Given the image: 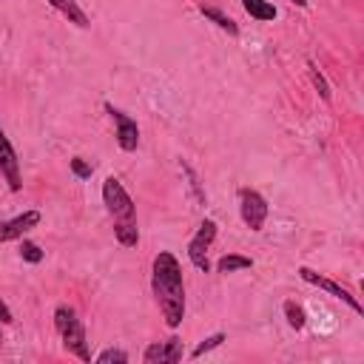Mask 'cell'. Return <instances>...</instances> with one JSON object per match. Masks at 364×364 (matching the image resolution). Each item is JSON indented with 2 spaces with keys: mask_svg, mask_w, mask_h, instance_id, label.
<instances>
[{
  "mask_svg": "<svg viewBox=\"0 0 364 364\" xmlns=\"http://www.w3.org/2000/svg\"><path fill=\"white\" fill-rule=\"evenodd\" d=\"M154 296L163 311V319L168 327H179L185 319V282H182V270L174 254L160 251L154 256Z\"/></svg>",
  "mask_w": 364,
  "mask_h": 364,
  "instance_id": "cell-1",
  "label": "cell"
},
{
  "mask_svg": "<svg viewBox=\"0 0 364 364\" xmlns=\"http://www.w3.org/2000/svg\"><path fill=\"white\" fill-rule=\"evenodd\" d=\"M20 256H23L26 262H32V265L43 262V251L35 245V242H23V245H20Z\"/></svg>",
  "mask_w": 364,
  "mask_h": 364,
  "instance_id": "cell-17",
  "label": "cell"
},
{
  "mask_svg": "<svg viewBox=\"0 0 364 364\" xmlns=\"http://www.w3.org/2000/svg\"><path fill=\"white\" fill-rule=\"evenodd\" d=\"M72 171H74V176H80V179H88L91 174H94V168H91L85 160H80V157L72 160Z\"/></svg>",
  "mask_w": 364,
  "mask_h": 364,
  "instance_id": "cell-21",
  "label": "cell"
},
{
  "mask_svg": "<svg viewBox=\"0 0 364 364\" xmlns=\"http://www.w3.org/2000/svg\"><path fill=\"white\" fill-rule=\"evenodd\" d=\"M40 225V210H26V214L15 217V220H6L0 222V242H12V239H20L23 233H28L32 228Z\"/></svg>",
  "mask_w": 364,
  "mask_h": 364,
  "instance_id": "cell-9",
  "label": "cell"
},
{
  "mask_svg": "<svg viewBox=\"0 0 364 364\" xmlns=\"http://www.w3.org/2000/svg\"><path fill=\"white\" fill-rule=\"evenodd\" d=\"M239 214H242V222H245L251 231H262L265 220H267V202L259 191L254 188H242L239 191Z\"/></svg>",
  "mask_w": 364,
  "mask_h": 364,
  "instance_id": "cell-4",
  "label": "cell"
},
{
  "mask_svg": "<svg viewBox=\"0 0 364 364\" xmlns=\"http://www.w3.org/2000/svg\"><path fill=\"white\" fill-rule=\"evenodd\" d=\"M0 322H3V324L15 322V319H12V311L6 308V301H3V299H0Z\"/></svg>",
  "mask_w": 364,
  "mask_h": 364,
  "instance_id": "cell-22",
  "label": "cell"
},
{
  "mask_svg": "<svg viewBox=\"0 0 364 364\" xmlns=\"http://www.w3.org/2000/svg\"><path fill=\"white\" fill-rule=\"evenodd\" d=\"M285 316H288V324L290 327H296V330H301L308 324V319H305V311H301L296 301H285Z\"/></svg>",
  "mask_w": 364,
  "mask_h": 364,
  "instance_id": "cell-14",
  "label": "cell"
},
{
  "mask_svg": "<svg viewBox=\"0 0 364 364\" xmlns=\"http://www.w3.org/2000/svg\"><path fill=\"white\" fill-rule=\"evenodd\" d=\"M217 239V222L214 220H205L197 231V236L188 242V259L194 262V267H199L202 273L210 270V262H208V248L214 245Z\"/></svg>",
  "mask_w": 364,
  "mask_h": 364,
  "instance_id": "cell-5",
  "label": "cell"
},
{
  "mask_svg": "<svg viewBox=\"0 0 364 364\" xmlns=\"http://www.w3.org/2000/svg\"><path fill=\"white\" fill-rule=\"evenodd\" d=\"M308 69H311V80H313V85L319 88V94H322V100H330V85H327V80L322 77V72H319V69H316L313 63H311Z\"/></svg>",
  "mask_w": 364,
  "mask_h": 364,
  "instance_id": "cell-18",
  "label": "cell"
},
{
  "mask_svg": "<svg viewBox=\"0 0 364 364\" xmlns=\"http://www.w3.org/2000/svg\"><path fill=\"white\" fill-rule=\"evenodd\" d=\"M182 358V342L179 339H168L165 342V364H174Z\"/></svg>",
  "mask_w": 364,
  "mask_h": 364,
  "instance_id": "cell-20",
  "label": "cell"
},
{
  "mask_svg": "<svg viewBox=\"0 0 364 364\" xmlns=\"http://www.w3.org/2000/svg\"><path fill=\"white\" fill-rule=\"evenodd\" d=\"M242 6H245V12H248L254 20H262V23H267V20L276 17V6H273L270 0H242Z\"/></svg>",
  "mask_w": 364,
  "mask_h": 364,
  "instance_id": "cell-11",
  "label": "cell"
},
{
  "mask_svg": "<svg viewBox=\"0 0 364 364\" xmlns=\"http://www.w3.org/2000/svg\"><path fill=\"white\" fill-rule=\"evenodd\" d=\"M0 174L6 176L12 191H20V163H17V154L3 131H0Z\"/></svg>",
  "mask_w": 364,
  "mask_h": 364,
  "instance_id": "cell-8",
  "label": "cell"
},
{
  "mask_svg": "<svg viewBox=\"0 0 364 364\" xmlns=\"http://www.w3.org/2000/svg\"><path fill=\"white\" fill-rule=\"evenodd\" d=\"M222 342H225V333H214V336H208L205 342H199V345L194 347V353H191V356H194V358H199V356H205L208 350H214V347H220Z\"/></svg>",
  "mask_w": 364,
  "mask_h": 364,
  "instance_id": "cell-15",
  "label": "cell"
},
{
  "mask_svg": "<svg viewBox=\"0 0 364 364\" xmlns=\"http://www.w3.org/2000/svg\"><path fill=\"white\" fill-rule=\"evenodd\" d=\"M251 265H254V262H251L248 256H233V254H231V256H222V259L217 262V270H220V273H231V270H248Z\"/></svg>",
  "mask_w": 364,
  "mask_h": 364,
  "instance_id": "cell-13",
  "label": "cell"
},
{
  "mask_svg": "<svg viewBox=\"0 0 364 364\" xmlns=\"http://www.w3.org/2000/svg\"><path fill=\"white\" fill-rule=\"evenodd\" d=\"M97 361L100 364H126L129 361V353H123V350H103L100 356H97Z\"/></svg>",
  "mask_w": 364,
  "mask_h": 364,
  "instance_id": "cell-19",
  "label": "cell"
},
{
  "mask_svg": "<svg viewBox=\"0 0 364 364\" xmlns=\"http://www.w3.org/2000/svg\"><path fill=\"white\" fill-rule=\"evenodd\" d=\"M49 6H54L69 23H74V26H80V28H88V26H91L88 15L77 6V0H49Z\"/></svg>",
  "mask_w": 364,
  "mask_h": 364,
  "instance_id": "cell-10",
  "label": "cell"
},
{
  "mask_svg": "<svg viewBox=\"0 0 364 364\" xmlns=\"http://www.w3.org/2000/svg\"><path fill=\"white\" fill-rule=\"evenodd\" d=\"M103 202L108 208V214L114 217V236L119 245L134 248L140 242V231H137V210L134 202L129 197V191L123 188V182L117 176H108L103 182Z\"/></svg>",
  "mask_w": 364,
  "mask_h": 364,
  "instance_id": "cell-2",
  "label": "cell"
},
{
  "mask_svg": "<svg viewBox=\"0 0 364 364\" xmlns=\"http://www.w3.org/2000/svg\"><path fill=\"white\" fill-rule=\"evenodd\" d=\"M199 12L210 20V23H217L222 32H228V35H239V26L225 15V12H220V9H210V6H199Z\"/></svg>",
  "mask_w": 364,
  "mask_h": 364,
  "instance_id": "cell-12",
  "label": "cell"
},
{
  "mask_svg": "<svg viewBox=\"0 0 364 364\" xmlns=\"http://www.w3.org/2000/svg\"><path fill=\"white\" fill-rule=\"evenodd\" d=\"M142 358L145 364H165V345H148Z\"/></svg>",
  "mask_w": 364,
  "mask_h": 364,
  "instance_id": "cell-16",
  "label": "cell"
},
{
  "mask_svg": "<svg viewBox=\"0 0 364 364\" xmlns=\"http://www.w3.org/2000/svg\"><path fill=\"white\" fill-rule=\"evenodd\" d=\"M290 3H296V6H308V0H290Z\"/></svg>",
  "mask_w": 364,
  "mask_h": 364,
  "instance_id": "cell-23",
  "label": "cell"
},
{
  "mask_svg": "<svg viewBox=\"0 0 364 364\" xmlns=\"http://www.w3.org/2000/svg\"><path fill=\"white\" fill-rule=\"evenodd\" d=\"M106 111L114 117V123H117V142L123 151H134L137 142H140V129H137V119H131L129 114H123L119 108L114 106H106Z\"/></svg>",
  "mask_w": 364,
  "mask_h": 364,
  "instance_id": "cell-7",
  "label": "cell"
},
{
  "mask_svg": "<svg viewBox=\"0 0 364 364\" xmlns=\"http://www.w3.org/2000/svg\"><path fill=\"white\" fill-rule=\"evenodd\" d=\"M0 345H3V333H0Z\"/></svg>",
  "mask_w": 364,
  "mask_h": 364,
  "instance_id": "cell-24",
  "label": "cell"
},
{
  "mask_svg": "<svg viewBox=\"0 0 364 364\" xmlns=\"http://www.w3.org/2000/svg\"><path fill=\"white\" fill-rule=\"evenodd\" d=\"M299 276L305 279V282H311V285H316V288H322V290H327L330 296L342 299V301H345V305H347L353 313H361V305L356 301V296H350V290H345L342 285H336L333 279L322 276V273H316V270H311V267H299Z\"/></svg>",
  "mask_w": 364,
  "mask_h": 364,
  "instance_id": "cell-6",
  "label": "cell"
},
{
  "mask_svg": "<svg viewBox=\"0 0 364 364\" xmlns=\"http://www.w3.org/2000/svg\"><path fill=\"white\" fill-rule=\"evenodd\" d=\"M54 324H57V330H60V336H63L66 350L74 353V356L83 358V361H91V353H88V345H85V330H83L77 313H74L72 308H66V305H60V308L54 311Z\"/></svg>",
  "mask_w": 364,
  "mask_h": 364,
  "instance_id": "cell-3",
  "label": "cell"
}]
</instances>
